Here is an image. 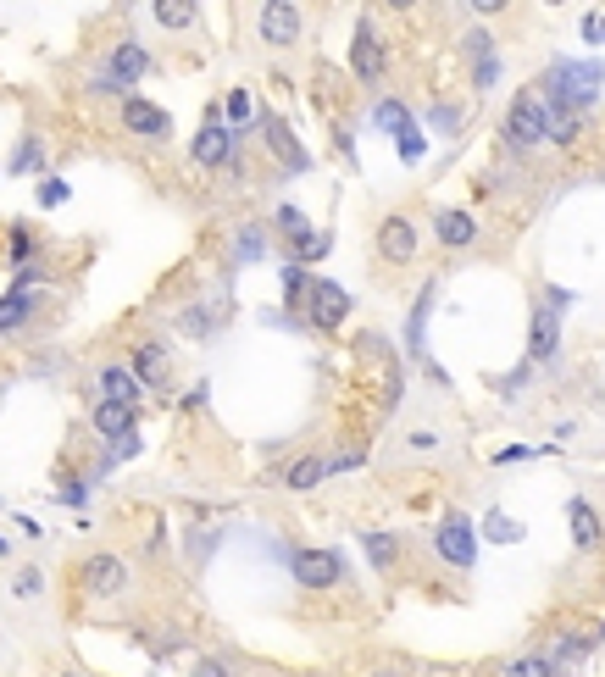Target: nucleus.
I'll return each mask as SVG.
<instances>
[{
    "mask_svg": "<svg viewBox=\"0 0 605 677\" xmlns=\"http://www.w3.org/2000/svg\"><path fill=\"white\" fill-rule=\"evenodd\" d=\"M600 89H605V67H594V61H555V67L545 73V95L550 100V112L561 117V112H578V106H589V100H600Z\"/></svg>",
    "mask_w": 605,
    "mask_h": 677,
    "instance_id": "obj_1",
    "label": "nucleus"
},
{
    "mask_svg": "<svg viewBox=\"0 0 605 677\" xmlns=\"http://www.w3.org/2000/svg\"><path fill=\"white\" fill-rule=\"evenodd\" d=\"M550 122H555L550 100L539 95V89H523V95L511 100V112H506V145H516V150L539 145V139H550Z\"/></svg>",
    "mask_w": 605,
    "mask_h": 677,
    "instance_id": "obj_2",
    "label": "nucleus"
},
{
    "mask_svg": "<svg viewBox=\"0 0 605 677\" xmlns=\"http://www.w3.org/2000/svg\"><path fill=\"white\" fill-rule=\"evenodd\" d=\"M567 289H545L539 295V305H533V361H550L555 356V344H561V312H567Z\"/></svg>",
    "mask_w": 605,
    "mask_h": 677,
    "instance_id": "obj_3",
    "label": "nucleus"
},
{
    "mask_svg": "<svg viewBox=\"0 0 605 677\" xmlns=\"http://www.w3.org/2000/svg\"><path fill=\"white\" fill-rule=\"evenodd\" d=\"M289 572H295L300 589H333L345 578V561L333 556V550H295V556H289Z\"/></svg>",
    "mask_w": 605,
    "mask_h": 677,
    "instance_id": "obj_4",
    "label": "nucleus"
},
{
    "mask_svg": "<svg viewBox=\"0 0 605 677\" xmlns=\"http://www.w3.org/2000/svg\"><path fill=\"white\" fill-rule=\"evenodd\" d=\"M300 305L311 312V322H317V327H339L350 317V295L339 289V283H328V278H311Z\"/></svg>",
    "mask_w": 605,
    "mask_h": 677,
    "instance_id": "obj_5",
    "label": "nucleus"
},
{
    "mask_svg": "<svg viewBox=\"0 0 605 677\" xmlns=\"http://www.w3.org/2000/svg\"><path fill=\"white\" fill-rule=\"evenodd\" d=\"M439 556H445L450 566H462V572L477 561V533H472V522H467V517H455V511L439 522Z\"/></svg>",
    "mask_w": 605,
    "mask_h": 677,
    "instance_id": "obj_6",
    "label": "nucleus"
},
{
    "mask_svg": "<svg viewBox=\"0 0 605 677\" xmlns=\"http://www.w3.org/2000/svg\"><path fill=\"white\" fill-rule=\"evenodd\" d=\"M144 73H151V50L134 45V39H122V45L112 50V73H106V84H100V89H128V84H139Z\"/></svg>",
    "mask_w": 605,
    "mask_h": 677,
    "instance_id": "obj_7",
    "label": "nucleus"
},
{
    "mask_svg": "<svg viewBox=\"0 0 605 677\" xmlns=\"http://www.w3.org/2000/svg\"><path fill=\"white\" fill-rule=\"evenodd\" d=\"M261 134H267V145H273V156L283 161L289 173H306L311 167V156H306V145L295 139V128H289L283 117H261Z\"/></svg>",
    "mask_w": 605,
    "mask_h": 677,
    "instance_id": "obj_8",
    "label": "nucleus"
},
{
    "mask_svg": "<svg viewBox=\"0 0 605 677\" xmlns=\"http://www.w3.org/2000/svg\"><path fill=\"white\" fill-rule=\"evenodd\" d=\"M122 128H128V134H139V139H167L173 117H167L161 106H151V100L128 95V100H122Z\"/></svg>",
    "mask_w": 605,
    "mask_h": 677,
    "instance_id": "obj_9",
    "label": "nucleus"
},
{
    "mask_svg": "<svg viewBox=\"0 0 605 677\" xmlns=\"http://www.w3.org/2000/svg\"><path fill=\"white\" fill-rule=\"evenodd\" d=\"M350 67H356L361 84H378V73H384V45H378V34H372V23H356V39H350Z\"/></svg>",
    "mask_w": 605,
    "mask_h": 677,
    "instance_id": "obj_10",
    "label": "nucleus"
},
{
    "mask_svg": "<svg viewBox=\"0 0 605 677\" xmlns=\"http://www.w3.org/2000/svg\"><path fill=\"white\" fill-rule=\"evenodd\" d=\"M83 589L100 594V600H106V594H122L128 589V566H122L117 556H89L83 561Z\"/></svg>",
    "mask_w": 605,
    "mask_h": 677,
    "instance_id": "obj_11",
    "label": "nucleus"
},
{
    "mask_svg": "<svg viewBox=\"0 0 605 677\" xmlns=\"http://www.w3.org/2000/svg\"><path fill=\"white\" fill-rule=\"evenodd\" d=\"M228 156H234V128H222V117H212L195 134V161L200 167H228Z\"/></svg>",
    "mask_w": 605,
    "mask_h": 677,
    "instance_id": "obj_12",
    "label": "nucleus"
},
{
    "mask_svg": "<svg viewBox=\"0 0 605 677\" xmlns=\"http://www.w3.org/2000/svg\"><path fill=\"white\" fill-rule=\"evenodd\" d=\"M378 256H384V261H411V256H416V228H411V217H389L384 228H378Z\"/></svg>",
    "mask_w": 605,
    "mask_h": 677,
    "instance_id": "obj_13",
    "label": "nucleus"
},
{
    "mask_svg": "<svg viewBox=\"0 0 605 677\" xmlns=\"http://www.w3.org/2000/svg\"><path fill=\"white\" fill-rule=\"evenodd\" d=\"M261 39L267 45H295L300 39V12L283 6V0L278 6H261Z\"/></svg>",
    "mask_w": 605,
    "mask_h": 677,
    "instance_id": "obj_14",
    "label": "nucleus"
},
{
    "mask_svg": "<svg viewBox=\"0 0 605 677\" xmlns=\"http://www.w3.org/2000/svg\"><path fill=\"white\" fill-rule=\"evenodd\" d=\"M134 427H139V412H134V405H117V400H100L95 405V434L100 439H128L134 434Z\"/></svg>",
    "mask_w": 605,
    "mask_h": 677,
    "instance_id": "obj_15",
    "label": "nucleus"
},
{
    "mask_svg": "<svg viewBox=\"0 0 605 677\" xmlns=\"http://www.w3.org/2000/svg\"><path fill=\"white\" fill-rule=\"evenodd\" d=\"M134 378H139V389H167L173 366H167L161 344H134Z\"/></svg>",
    "mask_w": 605,
    "mask_h": 677,
    "instance_id": "obj_16",
    "label": "nucleus"
},
{
    "mask_svg": "<svg viewBox=\"0 0 605 677\" xmlns=\"http://www.w3.org/2000/svg\"><path fill=\"white\" fill-rule=\"evenodd\" d=\"M139 378L128 373V366H106V373H100V400H117V405H134L139 412Z\"/></svg>",
    "mask_w": 605,
    "mask_h": 677,
    "instance_id": "obj_17",
    "label": "nucleus"
},
{
    "mask_svg": "<svg viewBox=\"0 0 605 677\" xmlns=\"http://www.w3.org/2000/svg\"><path fill=\"white\" fill-rule=\"evenodd\" d=\"M34 305H39V295L28 289V283H17L12 295H0V334H6V327H23L34 317Z\"/></svg>",
    "mask_w": 605,
    "mask_h": 677,
    "instance_id": "obj_18",
    "label": "nucleus"
},
{
    "mask_svg": "<svg viewBox=\"0 0 605 677\" xmlns=\"http://www.w3.org/2000/svg\"><path fill=\"white\" fill-rule=\"evenodd\" d=\"M433 234L462 250V244H472V239H477V217H467V212H439V217H433Z\"/></svg>",
    "mask_w": 605,
    "mask_h": 677,
    "instance_id": "obj_19",
    "label": "nucleus"
},
{
    "mask_svg": "<svg viewBox=\"0 0 605 677\" xmlns=\"http://www.w3.org/2000/svg\"><path fill=\"white\" fill-rule=\"evenodd\" d=\"M322 478H328V461H322V456H300L295 466L283 472V483H289V489H317Z\"/></svg>",
    "mask_w": 605,
    "mask_h": 677,
    "instance_id": "obj_20",
    "label": "nucleus"
},
{
    "mask_svg": "<svg viewBox=\"0 0 605 677\" xmlns=\"http://www.w3.org/2000/svg\"><path fill=\"white\" fill-rule=\"evenodd\" d=\"M572 539H578V550L600 544V522H594V511L583 505V500H572Z\"/></svg>",
    "mask_w": 605,
    "mask_h": 677,
    "instance_id": "obj_21",
    "label": "nucleus"
},
{
    "mask_svg": "<svg viewBox=\"0 0 605 677\" xmlns=\"http://www.w3.org/2000/svg\"><path fill=\"white\" fill-rule=\"evenodd\" d=\"M378 128H384V134H394V139H400L406 128H416V122H411V112L400 106V100H378Z\"/></svg>",
    "mask_w": 605,
    "mask_h": 677,
    "instance_id": "obj_22",
    "label": "nucleus"
},
{
    "mask_svg": "<svg viewBox=\"0 0 605 677\" xmlns=\"http://www.w3.org/2000/svg\"><path fill=\"white\" fill-rule=\"evenodd\" d=\"M39 161H45V150H39V139L28 134L23 145H17V156L6 161V173H17V178H23V173H39Z\"/></svg>",
    "mask_w": 605,
    "mask_h": 677,
    "instance_id": "obj_23",
    "label": "nucleus"
},
{
    "mask_svg": "<svg viewBox=\"0 0 605 677\" xmlns=\"http://www.w3.org/2000/svg\"><path fill=\"white\" fill-rule=\"evenodd\" d=\"M156 23H161V28H190V23H195V6H190V0H161V6H156Z\"/></svg>",
    "mask_w": 605,
    "mask_h": 677,
    "instance_id": "obj_24",
    "label": "nucleus"
},
{
    "mask_svg": "<svg viewBox=\"0 0 605 677\" xmlns=\"http://www.w3.org/2000/svg\"><path fill=\"white\" fill-rule=\"evenodd\" d=\"M328 234H306V239H295V266H311V261H322L328 256Z\"/></svg>",
    "mask_w": 605,
    "mask_h": 677,
    "instance_id": "obj_25",
    "label": "nucleus"
},
{
    "mask_svg": "<svg viewBox=\"0 0 605 677\" xmlns=\"http://www.w3.org/2000/svg\"><path fill=\"white\" fill-rule=\"evenodd\" d=\"M273 222H278V234H289V239H306V234H311V222H306V212H300V206H278V217H273Z\"/></svg>",
    "mask_w": 605,
    "mask_h": 677,
    "instance_id": "obj_26",
    "label": "nucleus"
},
{
    "mask_svg": "<svg viewBox=\"0 0 605 677\" xmlns=\"http://www.w3.org/2000/svg\"><path fill=\"white\" fill-rule=\"evenodd\" d=\"M484 533L489 539H500V544H511V539H523V527H516L506 511H489V522H484Z\"/></svg>",
    "mask_w": 605,
    "mask_h": 677,
    "instance_id": "obj_27",
    "label": "nucleus"
},
{
    "mask_svg": "<svg viewBox=\"0 0 605 677\" xmlns=\"http://www.w3.org/2000/svg\"><path fill=\"white\" fill-rule=\"evenodd\" d=\"M367 556H372V566H394V539H389V533H367Z\"/></svg>",
    "mask_w": 605,
    "mask_h": 677,
    "instance_id": "obj_28",
    "label": "nucleus"
},
{
    "mask_svg": "<svg viewBox=\"0 0 605 677\" xmlns=\"http://www.w3.org/2000/svg\"><path fill=\"white\" fill-rule=\"evenodd\" d=\"M506 677H550V661L545 655H523V661H511Z\"/></svg>",
    "mask_w": 605,
    "mask_h": 677,
    "instance_id": "obj_29",
    "label": "nucleus"
},
{
    "mask_svg": "<svg viewBox=\"0 0 605 677\" xmlns=\"http://www.w3.org/2000/svg\"><path fill=\"white\" fill-rule=\"evenodd\" d=\"M61 200H67V183H61V178H45V183H39V206H61Z\"/></svg>",
    "mask_w": 605,
    "mask_h": 677,
    "instance_id": "obj_30",
    "label": "nucleus"
},
{
    "mask_svg": "<svg viewBox=\"0 0 605 677\" xmlns=\"http://www.w3.org/2000/svg\"><path fill=\"white\" fill-rule=\"evenodd\" d=\"M250 112H256V106H250V95H244V89L228 95V117H234V122H250Z\"/></svg>",
    "mask_w": 605,
    "mask_h": 677,
    "instance_id": "obj_31",
    "label": "nucleus"
},
{
    "mask_svg": "<svg viewBox=\"0 0 605 677\" xmlns=\"http://www.w3.org/2000/svg\"><path fill=\"white\" fill-rule=\"evenodd\" d=\"M400 156H406V161L423 156V134H416V128H406V134H400Z\"/></svg>",
    "mask_w": 605,
    "mask_h": 677,
    "instance_id": "obj_32",
    "label": "nucleus"
},
{
    "mask_svg": "<svg viewBox=\"0 0 605 677\" xmlns=\"http://www.w3.org/2000/svg\"><path fill=\"white\" fill-rule=\"evenodd\" d=\"M256 256H261V234H256V228H250V234L239 239V261H256Z\"/></svg>",
    "mask_w": 605,
    "mask_h": 677,
    "instance_id": "obj_33",
    "label": "nucleus"
},
{
    "mask_svg": "<svg viewBox=\"0 0 605 677\" xmlns=\"http://www.w3.org/2000/svg\"><path fill=\"white\" fill-rule=\"evenodd\" d=\"M17 594H39V566H23V572H17Z\"/></svg>",
    "mask_w": 605,
    "mask_h": 677,
    "instance_id": "obj_34",
    "label": "nucleus"
},
{
    "mask_svg": "<svg viewBox=\"0 0 605 677\" xmlns=\"http://www.w3.org/2000/svg\"><path fill=\"white\" fill-rule=\"evenodd\" d=\"M28 250H34V244H28V234H23V228H17V234H12V261H17V266H23V261H28Z\"/></svg>",
    "mask_w": 605,
    "mask_h": 677,
    "instance_id": "obj_35",
    "label": "nucleus"
},
{
    "mask_svg": "<svg viewBox=\"0 0 605 677\" xmlns=\"http://www.w3.org/2000/svg\"><path fill=\"white\" fill-rule=\"evenodd\" d=\"M583 34H589L594 45H600V39H605V17H600V12H589V17H583Z\"/></svg>",
    "mask_w": 605,
    "mask_h": 677,
    "instance_id": "obj_36",
    "label": "nucleus"
},
{
    "mask_svg": "<svg viewBox=\"0 0 605 677\" xmlns=\"http://www.w3.org/2000/svg\"><path fill=\"white\" fill-rule=\"evenodd\" d=\"M83 495H89L83 483H67V489H61V500H67V505H83Z\"/></svg>",
    "mask_w": 605,
    "mask_h": 677,
    "instance_id": "obj_37",
    "label": "nucleus"
},
{
    "mask_svg": "<svg viewBox=\"0 0 605 677\" xmlns=\"http://www.w3.org/2000/svg\"><path fill=\"white\" fill-rule=\"evenodd\" d=\"M67 677H78V672H67Z\"/></svg>",
    "mask_w": 605,
    "mask_h": 677,
    "instance_id": "obj_38",
    "label": "nucleus"
}]
</instances>
